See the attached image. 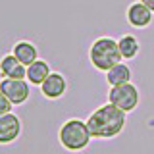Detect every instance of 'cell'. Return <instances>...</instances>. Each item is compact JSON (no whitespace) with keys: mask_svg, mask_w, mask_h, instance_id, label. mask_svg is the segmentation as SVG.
<instances>
[{"mask_svg":"<svg viewBox=\"0 0 154 154\" xmlns=\"http://www.w3.org/2000/svg\"><path fill=\"white\" fill-rule=\"evenodd\" d=\"M12 102H10V98L6 94L0 91V116H4V114H10V110H12Z\"/></svg>","mask_w":154,"mask_h":154,"instance_id":"5bb4252c","label":"cell"},{"mask_svg":"<svg viewBox=\"0 0 154 154\" xmlns=\"http://www.w3.org/2000/svg\"><path fill=\"white\" fill-rule=\"evenodd\" d=\"M66 89H67V83L60 73H50L46 77V81L41 85V93L45 94L46 98H52V100L64 96Z\"/></svg>","mask_w":154,"mask_h":154,"instance_id":"ba28073f","label":"cell"},{"mask_svg":"<svg viewBox=\"0 0 154 154\" xmlns=\"http://www.w3.org/2000/svg\"><path fill=\"white\" fill-rule=\"evenodd\" d=\"M87 125L94 139H112L125 127V112L116 104L108 102L89 116Z\"/></svg>","mask_w":154,"mask_h":154,"instance_id":"6da1fadb","label":"cell"},{"mask_svg":"<svg viewBox=\"0 0 154 154\" xmlns=\"http://www.w3.org/2000/svg\"><path fill=\"white\" fill-rule=\"evenodd\" d=\"M152 10L146 8L143 2H135L127 10V19L133 27H146L152 21Z\"/></svg>","mask_w":154,"mask_h":154,"instance_id":"9c48e42d","label":"cell"},{"mask_svg":"<svg viewBox=\"0 0 154 154\" xmlns=\"http://www.w3.org/2000/svg\"><path fill=\"white\" fill-rule=\"evenodd\" d=\"M89 56H91L93 66L100 71L112 69L114 66L122 64V58H123L122 52H119L118 41H114V38H110V37H102V38H98V41H94L93 46H91Z\"/></svg>","mask_w":154,"mask_h":154,"instance_id":"7a4b0ae2","label":"cell"},{"mask_svg":"<svg viewBox=\"0 0 154 154\" xmlns=\"http://www.w3.org/2000/svg\"><path fill=\"white\" fill-rule=\"evenodd\" d=\"M91 137L93 135L89 131V125H87V122H81V119H69L60 127V143L64 148L71 152L83 150L89 144Z\"/></svg>","mask_w":154,"mask_h":154,"instance_id":"3957f363","label":"cell"},{"mask_svg":"<svg viewBox=\"0 0 154 154\" xmlns=\"http://www.w3.org/2000/svg\"><path fill=\"white\" fill-rule=\"evenodd\" d=\"M0 73L10 79H25L27 77V66H23L14 54H8L0 60Z\"/></svg>","mask_w":154,"mask_h":154,"instance_id":"52a82bcc","label":"cell"},{"mask_svg":"<svg viewBox=\"0 0 154 154\" xmlns=\"http://www.w3.org/2000/svg\"><path fill=\"white\" fill-rule=\"evenodd\" d=\"M0 91L10 98V102L16 104V106L27 102L29 93H31L29 85L23 79H10V77H4V79L0 81Z\"/></svg>","mask_w":154,"mask_h":154,"instance_id":"5b68a950","label":"cell"},{"mask_svg":"<svg viewBox=\"0 0 154 154\" xmlns=\"http://www.w3.org/2000/svg\"><path fill=\"white\" fill-rule=\"evenodd\" d=\"M21 133V122L16 114H4L0 116V144H8L16 141Z\"/></svg>","mask_w":154,"mask_h":154,"instance_id":"8992f818","label":"cell"},{"mask_svg":"<svg viewBox=\"0 0 154 154\" xmlns=\"http://www.w3.org/2000/svg\"><path fill=\"white\" fill-rule=\"evenodd\" d=\"M108 100L122 108L123 112H131L139 104V89L133 83H123L118 87H112L108 93Z\"/></svg>","mask_w":154,"mask_h":154,"instance_id":"277c9868","label":"cell"},{"mask_svg":"<svg viewBox=\"0 0 154 154\" xmlns=\"http://www.w3.org/2000/svg\"><path fill=\"white\" fill-rule=\"evenodd\" d=\"M50 73H52L50 66L42 60H35L31 66H27V79H29V83H33V85H42Z\"/></svg>","mask_w":154,"mask_h":154,"instance_id":"30bf717a","label":"cell"},{"mask_svg":"<svg viewBox=\"0 0 154 154\" xmlns=\"http://www.w3.org/2000/svg\"><path fill=\"white\" fill-rule=\"evenodd\" d=\"M141 2H143V4H144L146 8H150L152 12H154V0H141Z\"/></svg>","mask_w":154,"mask_h":154,"instance_id":"9a60e30c","label":"cell"},{"mask_svg":"<svg viewBox=\"0 0 154 154\" xmlns=\"http://www.w3.org/2000/svg\"><path fill=\"white\" fill-rule=\"evenodd\" d=\"M14 56L21 62L23 66H31L35 60H38V54H37V48L27 41H19L16 46H14Z\"/></svg>","mask_w":154,"mask_h":154,"instance_id":"8fae6325","label":"cell"},{"mask_svg":"<svg viewBox=\"0 0 154 154\" xmlns=\"http://www.w3.org/2000/svg\"><path fill=\"white\" fill-rule=\"evenodd\" d=\"M106 79H108V83L112 87H118V85L129 83V79H131V71H129V67L125 64H118V66H114L112 69L106 71Z\"/></svg>","mask_w":154,"mask_h":154,"instance_id":"7c38bea8","label":"cell"},{"mask_svg":"<svg viewBox=\"0 0 154 154\" xmlns=\"http://www.w3.org/2000/svg\"><path fill=\"white\" fill-rule=\"evenodd\" d=\"M119 45V52H122L123 58H127V60H131L139 54V41L135 38L133 35H125L118 41Z\"/></svg>","mask_w":154,"mask_h":154,"instance_id":"4fadbf2b","label":"cell"}]
</instances>
